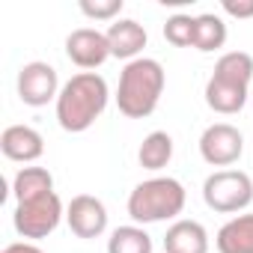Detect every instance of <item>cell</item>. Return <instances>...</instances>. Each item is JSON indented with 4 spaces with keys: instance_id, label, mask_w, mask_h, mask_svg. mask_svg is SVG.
I'll list each match as a JSON object with an SVG mask.
<instances>
[{
    "instance_id": "4fadbf2b",
    "label": "cell",
    "mask_w": 253,
    "mask_h": 253,
    "mask_svg": "<svg viewBox=\"0 0 253 253\" xmlns=\"http://www.w3.org/2000/svg\"><path fill=\"white\" fill-rule=\"evenodd\" d=\"M164 253H209V232L200 220L179 217L164 235Z\"/></svg>"
},
{
    "instance_id": "d6986e66",
    "label": "cell",
    "mask_w": 253,
    "mask_h": 253,
    "mask_svg": "<svg viewBox=\"0 0 253 253\" xmlns=\"http://www.w3.org/2000/svg\"><path fill=\"white\" fill-rule=\"evenodd\" d=\"M194 33H197V15H170L164 24V39L176 48H194Z\"/></svg>"
},
{
    "instance_id": "ac0fdd59",
    "label": "cell",
    "mask_w": 253,
    "mask_h": 253,
    "mask_svg": "<svg viewBox=\"0 0 253 253\" xmlns=\"http://www.w3.org/2000/svg\"><path fill=\"white\" fill-rule=\"evenodd\" d=\"M226 45V24L220 15L214 12H203L197 15V33H194V48L200 54H211L220 51Z\"/></svg>"
},
{
    "instance_id": "8fae6325",
    "label": "cell",
    "mask_w": 253,
    "mask_h": 253,
    "mask_svg": "<svg viewBox=\"0 0 253 253\" xmlns=\"http://www.w3.org/2000/svg\"><path fill=\"white\" fill-rule=\"evenodd\" d=\"M149 36H146V27L134 18H116L110 27H107V45H110V57L116 60H140L143 48H146Z\"/></svg>"
},
{
    "instance_id": "ba28073f",
    "label": "cell",
    "mask_w": 253,
    "mask_h": 253,
    "mask_svg": "<svg viewBox=\"0 0 253 253\" xmlns=\"http://www.w3.org/2000/svg\"><path fill=\"white\" fill-rule=\"evenodd\" d=\"M60 75L51 63L33 60L24 63L18 72V98L30 107H45L48 101H57L60 95Z\"/></svg>"
},
{
    "instance_id": "9a60e30c",
    "label": "cell",
    "mask_w": 253,
    "mask_h": 253,
    "mask_svg": "<svg viewBox=\"0 0 253 253\" xmlns=\"http://www.w3.org/2000/svg\"><path fill=\"white\" fill-rule=\"evenodd\" d=\"M51 191H54V176L45 167H21L12 179L15 203H27V200L42 197V194H51Z\"/></svg>"
},
{
    "instance_id": "9c48e42d",
    "label": "cell",
    "mask_w": 253,
    "mask_h": 253,
    "mask_svg": "<svg viewBox=\"0 0 253 253\" xmlns=\"http://www.w3.org/2000/svg\"><path fill=\"white\" fill-rule=\"evenodd\" d=\"M66 57L84 69V72H95L98 66H104L110 60V45H107V33L95 30V27H81L72 30L66 36Z\"/></svg>"
},
{
    "instance_id": "7a4b0ae2",
    "label": "cell",
    "mask_w": 253,
    "mask_h": 253,
    "mask_svg": "<svg viewBox=\"0 0 253 253\" xmlns=\"http://www.w3.org/2000/svg\"><path fill=\"white\" fill-rule=\"evenodd\" d=\"M164 66L152 57H140L125 63L119 72V86H116V107L128 119H146L155 113L161 95H164Z\"/></svg>"
},
{
    "instance_id": "e0dca14e",
    "label": "cell",
    "mask_w": 253,
    "mask_h": 253,
    "mask_svg": "<svg viewBox=\"0 0 253 253\" xmlns=\"http://www.w3.org/2000/svg\"><path fill=\"white\" fill-rule=\"evenodd\" d=\"M107 253H152V235L137 223L116 226L107 238Z\"/></svg>"
},
{
    "instance_id": "52a82bcc",
    "label": "cell",
    "mask_w": 253,
    "mask_h": 253,
    "mask_svg": "<svg viewBox=\"0 0 253 253\" xmlns=\"http://www.w3.org/2000/svg\"><path fill=\"white\" fill-rule=\"evenodd\" d=\"M200 155L209 167H232L244 155V134L229 122H211L200 134Z\"/></svg>"
},
{
    "instance_id": "8992f818",
    "label": "cell",
    "mask_w": 253,
    "mask_h": 253,
    "mask_svg": "<svg viewBox=\"0 0 253 253\" xmlns=\"http://www.w3.org/2000/svg\"><path fill=\"white\" fill-rule=\"evenodd\" d=\"M63 217H66V206L57 197V191H51V194L36 197V200L18 203L15 214H12V226H15V232L21 238L39 241V238H48L60 226Z\"/></svg>"
},
{
    "instance_id": "ffe728a7",
    "label": "cell",
    "mask_w": 253,
    "mask_h": 253,
    "mask_svg": "<svg viewBox=\"0 0 253 253\" xmlns=\"http://www.w3.org/2000/svg\"><path fill=\"white\" fill-rule=\"evenodd\" d=\"M122 6V0H81V12L92 21H116Z\"/></svg>"
},
{
    "instance_id": "2e32d148",
    "label": "cell",
    "mask_w": 253,
    "mask_h": 253,
    "mask_svg": "<svg viewBox=\"0 0 253 253\" xmlns=\"http://www.w3.org/2000/svg\"><path fill=\"white\" fill-rule=\"evenodd\" d=\"M137 161H140L143 170H152V173L164 170V167L173 161V137H170L167 131H152V134H146L143 143H140V149H137Z\"/></svg>"
},
{
    "instance_id": "44dd1931",
    "label": "cell",
    "mask_w": 253,
    "mask_h": 253,
    "mask_svg": "<svg viewBox=\"0 0 253 253\" xmlns=\"http://www.w3.org/2000/svg\"><path fill=\"white\" fill-rule=\"evenodd\" d=\"M220 9H223L229 18L244 21V18H253V0H223Z\"/></svg>"
},
{
    "instance_id": "30bf717a",
    "label": "cell",
    "mask_w": 253,
    "mask_h": 253,
    "mask_svg": "<svg viewBox=\"0 0 253 253\" xmlns=\"http://www.w3.org/2000/svg\"><path fill=\"white\" fill-rule=\"evenodd\" d=\"M66 223L78 238H98L107 229V206L92 194H78L66 206Z\"/></svg>"
},
{
    "instance_id": "5bb4252c",
    "label": "cell",
    "mask_w": 253,
    "mask_h": 253,
    "mask_svg": "<svg viewBox=\"0 0 253 253\" xmlns=\"http://www.w3.org/2000/svg\"><path fill=\"white\" fill-rule=\"evenodd\" d=\"M217 253H253V214L229 217L214 235Z\"/></svg>"
},
{
    "instance_id": "6da1fadb",
    "label": "cell",
    "mask_w": 253,
    "mask_h": 253,
    "mask_svg": "<svg viewBox=\"0 0 253 253\" xmlns=\"http://www.w3.org/2000/svg\"><path fill=\"white\" fill-rule=\"evenodd\" d=\"M107 101H110V89H107V81L98 75V72H78L72 75L60 95H57V122L60 128L69 131V134H84L89 131L95 119L107 110Z\"/></svg>"
},
{
    "instance_id": "3957f363",
    "label": "cell",
    "mask_w": 253,
    "mask_h": 253,
    "mask_svg": "<svg viewBox=\"0 0 253 253\" xmlns=\"http://www.w3.org/2000/svg\"><path fill=\"white\" fill-rule=\"evenodd\" d=\"M250 81H253V57L247 51H229L214 63L211 78L206 81V104L220 113L232 116L247 104L250 95Z\"/></svg>"
},
{
    "instance_id": "277c9868",
    "label": "cell",
    "mask_w": 253,
    "mask_h": 253,
    "mask_svg": "<svg viewBox=\"0 0 253 253\" xmlns=\"http://www.w3.org/2000/svg\"><path fill=\"white\" fill-rule=\"evenodd\" d=\"M188 203L185 185L173 176H152L128 194V217L143 226V223H161V220H176Z\"/></svg>"
},
{
    "instance_id": "5b68a950",
    "label": "cell",
    "mask_w": 253,
    "mask_h": 253,
    "mask_svg": "<svg viewBox=\"0 0 253 253\" xmlns=\"http://www.w3.org/2000/svg\"><path fill=\"white\" fill-rule=\"evenodd\" d=\"M203 203L217 214H241L253 203V179L244 170H214L203 182Z\"/></svg>"
},
{
    "instance_id": "7402d4cb",
    "label": "cell",
    "mask_w": 253,
    "mask_h": 253,
    "mask_svg": "<svg viewBox=\"0 0 253 253\" xmlns=\"http://www.w3.org/2000/svg\"><path fill=\"white\" fill-rule=\"evenodd\" d=\"M0 253H42V247H36L33 241H15V244H6Z\"/></svg>"
},
{
    "instance_id": "7c38bea8",
    "label": "cell",
    "mask_w": 253,
    "mask_h": 253,
    "mask_svg": "<svg viewBox=\"0 0 253 253\" xmlns=\"http://www.w3.org/2000/svg\"><path fill=\"white\" fill-rule=\"evenodd\" d=\"M0 149L15 164H33L45 152V137L30 125H9L0 134Z\"/></svg>"
}]
</instances>
